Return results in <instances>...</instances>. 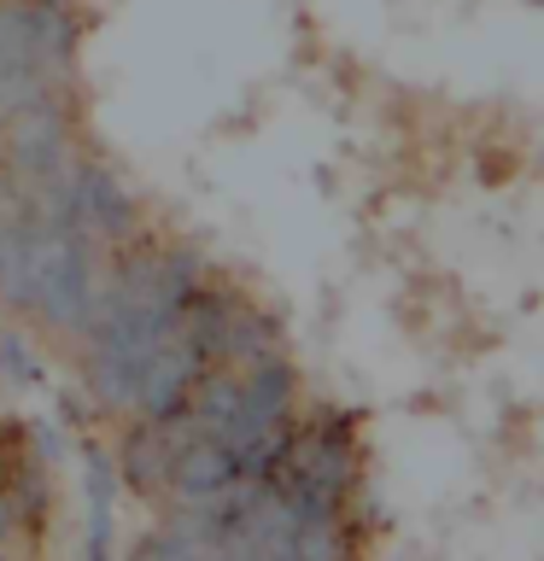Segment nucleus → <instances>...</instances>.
<instances>
[{"label":"nucleus","mask_w":544,"mask_h":561,"mask_svg":"<svg viewBox=\"0 0 544 561\" xmlns=\"http://www.w3.org/2000/svg\"><path fill=\"white\" fill-rule=\"evenodd\" d=\"M235 480H240L235 450L217 445V438H205V433H193L188 445L175 450L165 485H175V497H182V503H205V497H223Z\"/></svg>","instance_id":"obj_1"},{"label":"nucleus","mask_w":544,"mask_h":561,"mask_svg":"<svg viewBox=\"0 0 544 561\" xmlns=\"http://www.w3.org/2000/svg\"><path fill=\"white\" fill-rule=\"evenodd\" d=\"M135 561H205V550L182 533V526H170V533H158V538L140 543Z\"/></svg>","instance_id":"obj_2"}]
</instances>
